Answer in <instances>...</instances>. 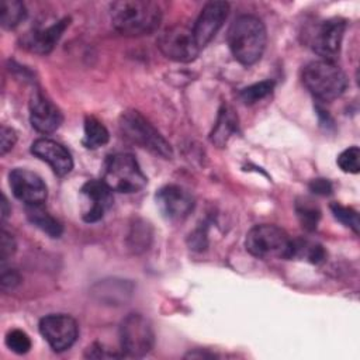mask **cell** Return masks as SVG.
<instances>
[{
  "mask_svg": "<svg viewBox=\"0 0 360 360\" xmlns=\"http://www.w3.org/2000/svg\"><path fill=\"white\" fill-rule=\"evenodd\" d=\"M6 345L11 352L25 354L31 349V339L24 330L13 329L6 335Z\"/></svg>",
  "mask_w": 360,
  "mask_h": 360,
  "instance_id": "obj_27",
  "label": "cell"
},
{
  "mask_svg": "<svg viewBox=\"0 0 360 360\" xmlns=\"http://www.w3.org/2000/svg\"><path fill=\"white\" fill-rule=\"evenodd\" d=\"M84 356L93 357V359H108V357H121L122 354H117L114 352H110L108 349H104L101 345L94 343L86 349Z\"/></svg>",
  "mask_w": 360,
  "mask_h": 360,
  "instance_id": "obj_32",
  "label": "cell"
},
{
  "mask_svg": "<svg viewBox=\"0 0 360 360\" xmlns=\"http://www.w3.org/2000/svg\"><path fill=\"white\" fill-rule=\"evenodd\" d=\"M338 166L345 173L356 174L360 169V150L357 146H350L345 149L336 159Z\"/></svg>",
  "mask_w": 360,
  "mask_h": 360,
  "instance_id": "obj_25",
  "label": "cell"
},
{
  "mask_svg": "<svg viewBox=\"0 0 360 360\" xmlns=\"http://www.w3.org/2000/svg\"><path fill=\"white\" fill-rule=\"evenodd\" d=\"M10 211H8V204H7V198L3 195V201H1V217H3V221L8 217Z\"/></svg>",
  "mask_w": 360,
  "mask_h": 360,
  "instance_id": "obj_34",
  "label": "cell"
},
{
  "mask_svg": "<svg viewBox=\"0 0 360 360\" xmlns=\"http://www.w3.org/2000/svg\"><path fill=\"white\" fill-rule=\"evenodd\" d=\"M346 30V21L342 18H329L322 21L311 35V48L323 60L335 62L340 53L342 39Z\"/></svg>",
  "mask_w": 360,
  "mask_h": 360,
  "instance_id": "obj_10",
  "label": "cell"
},
{
  "mask_svg": "<svg viewBox=\"0 0 360 360\" xmlns=\"http://www.w3.org/2000/svg\"><path fill=\"white\" fill-rule=\"evenodd\" d=\"M155 200L162 215L169 221L184 219L194 208L193 195L177 184H166L160 187Z\"/></svg>",
  "mask_w": 360,
  "mask_h": 360,
  "instance_id": "obj_11",
  "label": "cell"
},
{
  "mask_svg": "<svg viewBox=\"0 0 360 360\" xmlns=\"http://www.w3.org/2000/svg\"><path fill=\"white\" fill-rule=\"evenodd\" d=\"M111 24L127 37H141L153 32L162 20L160 6L149 0H120L110 6Z\"/></svg>",
  "mask_w": 360,
  "mask_h": 360,
  "instance_id": "obj_1",
  "label": "cell"
},
{
  "mask_svg": "<svg viewBox=\"0 0 360 360\" xmlns=\"http://www.w3.org/2000/svg\"><path fill=\"white\" fill-rule=\"evenodd\" d=\"M295 214L301 226L307 231H315L321 219V210L312 201L304 198L295 202Z\"/></svg>",
  "mask_w": 360,
  "mask_h": 360,
  "instance_id": "obj_23",
  "label": "cell"
},
{
  "mask_svg": "<svg viewBox=\"0 0 360 360\" xmlns=\"http://www.w3.org/2000/svg\"><path fill=\"white\" fill-rule=\"evenodd\" d=\"M325 249L321 243L297 238L292 239V259H305L312 264L322 263L325 260Z\"/></svg>",
  "mask_w": 360,
  "mask_h": 360,
  "instance_id": "obj_20",
  "label": "cell"
},
{
  "mask_svg": "<svg viewBox=\"0 0 360 360\" xmlns=\"http://www.w3.org/2000/svg\"><path fill=\"white\" fill-rule=\"evenodd\" d=\"M14 252H15V240L6 229H3L1 231V242H0V259H1V262H6Z\"/></svg>",
  "mask_w": 360,
  "mask_h": 360,
  "instance_id": "obj_30",
  "label": "cell"
},
{
  "mask_svg": "<svg viewBox=\"0 0 360 360\" xmlns=\"http://www.w3.org/2000/svg\"><path fill=\"white\" fill-rule=\"evenodd\" d=\"M0 13H1L0 22H1V27L6 30L15 28L27 17L25 6L18 0H3Z\"/></svg>",
  "mask_w": 360,
  "mask_h": 360,
  "instance_id": "obj_22",
  "label": "cell"
},
{
  "mask_svg": "<svg viewBox=\"0 0 360 360\" xmlns=\"http://www.w3.org/2000/svg\"><path fill=\"white\" fill-rule=\"evenodd\" d=\"M63 121L60 110L41 91L34 90L30 97V122L41 134L55 132Z\"/></svg>",
  "mask_w": 360,
  "mask_h": 360,
  "instance_id": "obj_14",
  "label": "cell"
},
{
  "mask_svg": "<svg viewBox=\"0 0 360 360\" xmlns=\"http://www.w3.org/2000/svg\"><path fill=\"white\" fill-rule=\"evenodd\" d=\"M1 288L4 290V291H7V290H14L18 284H20V281H21V276L18 274V271L17 270H14V269H4L3 271H1Z\"/></svg>",
  "mask_w": 360,
  "mask_h": 360,
  "instance_id": "obj_31",
  "label": "cell"
},
{
  "mask_svg": "<svg viewBox=\"0 0 360 360\" xmlns=\"http://www.w3.org/2000/svg\"><path fill=\"white\" fill-rule=\"evenodd\" d=\"M273 87H274V83L271 80H262V82L253 83L240 91V98L245 104L252 105L266 98L267 96H270L273 91Z\"/></svg>",
  "mask_w": 360,
  "mask_h": 360,
  "instance_id": "obj_24",
  "label": "cell"
},
{
  "mask_svg": "<svg viewBox=\"0 0 360 360\" xmlns=\"http://www.w3.org/2000/svg\"><path fill=\"white\" fill-rule=\"evenodd\" d=\"M228 13L229 4L226 1H210L202 7L193 27V34L200 49L210 44L211 39L217 35V32L224 25Z\"/></svg>",
  "mask_w": 360,
  "mask_h": 360,
  "instance_id": "obj_13",
  "label": "cell"
},
{
  "mask_svg": "<svg viewBox=\"0 0 360 360\" xmlns=\"http://www.w3.org/2000/svg\"><path fill=\"white\" fill-rule=\"evenodd\" d=\"M120 343L125 356L148 354L155 346V330L150 321L142 314H128L120 325Z\"/></svg>",
  "mask_w": 360,
  "mask_h": 360,
  "instance_id": "obj_7",
  "label": "cell"
},
{
  "mask_svg": "<svg viewBox=\"0 0 360 360\" xmlns=\"http://www.w3.org/2000/svg\"><path fill=\"white\" fill-rule=\"evenodd\" d=\"M69 22H70V18L65 17L48 25L46 28H34L28 31L21 37V46L38 55L49 53L60 39Z\"/></svg>",
  "mask_w": 360,
  "mask_h": 360,
  "instance_id": "obj_17",
  "label": "cell"
},
{
  "mask_svg": "<svg viewBox=\"0 0 360 360\" xmlns=\"http://www.w3.org/2000/svg\"><path fill=\"white\" fill-rule=\"evenodd\" d=\"M15 141H17L15 131L10 127L3 125L0 129V153H1V156H4L8 150L13 149V146L15 145Z\"/></svg>",
  "mask_w": 360,
  "mask_h": 360,
  "instance_id": "obj_28",
  "label": "cell"
},
{
  "mask_svg": "<svg viewBox=\"0 0 360 360\" xmlns=\"http://www.w3.org/2000/svg\"><path fill=\"white\" fill-rule=\"evenodd\" d=\"M307 90L319 101H332L342 96L347 87L345 72L330 60H312L301 73Z\"/></svg>",
  "mask_w": 360,
  "mask_h": 360,
  "instance_id": "obj_3",
  "label": "cell"
},
{
  "mask_svg": "<svg viewBox=\"0 0 360 360\" xmlns=\"http://www.w3.org/2000/svg\"><path fill=\"white\" fill-rule=\"evenodd\" d=\"M229 49L233 58L243 66L256 63L266 48L267 34L260 18L252 14L236 17L226 34Z\"/></svg>",
  "mask_w": 360,
  "mask_h": 360,
  "instance_id": "obj_2",
  "label": "cell"
},
{
  "mask_svg": "<svg viewBox=\"0 0 360 360\" xmlns=\"http://www.w3.org/2000/svg\"><path fill=\"white\" fill-rule=\"evenodd\" d=\"M120 131L129 142L149 150L150 153L172 159L173 149L166 138L136 110H127L120 115Z\"/></svg>",
  "mask_w": 360,
  "mask_h": 360,
  "instance_id": "obj_4",
  "label": "cell"
},
{
  "mask_svg": "<svg viewBox=\"0 0 360 360\" xmlns=\"http://www.w3.org/2000/svg\"><path fill=\"white\" fill-rule=\"evenodd\" d=\"M158 48L166 58L180 63L193 62L201 51L193 30L180 24L167 27L160 32L158 37Z\"/></svg>",
  "mask_w": 360,
  "mask_h": 360,
  "instance_id": "obj_8",
  "label": "cell"
},
{
  "mask_svg": "<svg viewBox=\"0 0 360 360\" xmlns=\"http://www.w3.org/2000/svg\"><path fill=\"white\" fill-rule=\"evenodd\" d=\"M103 181L112 191L129 194L141 191L146 186L148 179L134 155L114 153L104 162Z\"/></svg>",
  "mask_w": 360,
  "mask_h": 360,
  "instance_id": "obj_6",
  "label": "cell"
},
{
  "mask_svg": "<svg viewBox=\"0 0 360 360\" xmlns=\"http://www.w3.org/2000/svg\"><path fill=\"white\" fill-rule=\"evenodd\" d=\"M330 211L339 222H342L345 226L352 228L354 233L359 232V215L353 208L333 202L330 204Z\"/></svg>",
  "mask_w": 360,
  "mask_h": 360,
  "instance_id": "obj_26",
  "label": "cell"
},
{
  "mask_svg": "<svg viewBox=\"0 0 360 360\" xmlns=\"http://www.w3.org/2000/svg\"><path fill=\"white\" fill-rule=\"evenodd\" d=\"M8 184L15 198L27 205L44 204L48 195V188L44 180L28 169H14L8 174Z\"/></svg>",
  "mask_w": 360,
  "mask_h": 360,
  "instance_id": "obj_12",
  "label": "cell"
},
{
  "mask_svg": "<svg viewBox=\"0 0 360 360\" xmlns=\"http://www.w3.org/2000/svg\"><path fill=\"white\" fill-rule=\"evenodd\" d=\"M246 250L262 260L292 259V238L277 225L253 226L245 238Z\"/></svg>",
  "mask_w": 360,
  "mask_h": 360,
  "instance_id": "obj_5",
  "label": "cell"
},
{
  "mask_svg": "<svg viewBox=\"0 0 360 360\" xmlns=\"http://www.w3.org/2000/svg\"><path fill=\"white\" fill-rule=\"evenodd\" d=\"M39 332L53 352H65L73 346L79 335L75 318L66 314H49L39 321Z\"/></svg>",
  "mask_w": 360,
  "mask_h": 360,
  "instance_id": "obj_9",
  "label": "cell"
},
{
  "mask_svg": "<svg viewBox=\"0 0 360 360\" xmlns=\"http://www.w3.org/2000/svg\"><path fill=\"white\" fill-rule=\"evenodd\" d=\"M28 221L51 238H59L63 232V225L44 207V204H34L25 207Z\"/></svg>",
  "mask_w": 360,
  "mask_h": 360,
  "instance_id": "obj_18",
  "label": "cell"
},
{
  "mask_svg": "<svg viewBox=\"0 0 360 360\" xmlns=\"http://www.w3.org/2000/svg\"><path fill=\"white\" fill-rule=\"evenodd\" d=\"M139 225L141 224H136L129 235V238L134 240L131 245L134 249H138V248L145 249L148 246V240L150 239V235L148 233V226L145 228V226H139Z\"/></svg>",
  "mask_w": 360,
  "mask_h": 360,
  "instance_id": "obj_29",
  "label": "cell"
},
{
  "mask_svg": "<svg viewBox=\"0 0 360 360\" xmlns=\"http://www.w3.org/2000/svg\"><path fill=\"white\" fill-rule=\"evenodd\" d=\"M309 190L319 195H328L332 193V184L326 179H315L309 183Z\"/></svg>",
  "mask_w": 360,
  "mask_h": 360,
  "instance_id": "obj_33",
  "label": "cell"
},
{
  "mask_svg": "<svg viewBox=\"0 0 360 360\" xmlns=\"http://www.w3.org/2000/svg\"><path fill=\"white\" fill-rule=\"evenodd\" d=\"M110 139L108 129L94 117H86L83 145L87 149H97L104 146Z\"/></svg>",
  "mask_w": 360,
  "mask_h": 360,
  "instance_id": "obj_21",
  "label": "cell"
},
{
  "mask_svg": "<svg viewBox=\"0 0 360 360\" xmlns=\"http://www.w3.org/2000/svg\"><path fill=\"white\" fill-rule=\"evenodd\" d=\"M31 153L46 162L58 176H66L73 169V158L70 152L56 141L39 138L32 142Z\"/></svg>",
  "mask_w": 360,
  "mask_h": 360,
  "instance_id": "obj_16",
  "label": "cell"
},
{
  "mask_svg": "<svg viewBox=\"0 0 360 360\" xmlns=\"http://www.w3.org/2000/svg\"><path fill=\"white\" fill-rule=\"evenodd\" d=\"M80 193L84 198L83 219L86 222H97L112 205V190L103 180H89L86 181Z\"/></svg>",
  "mask_w": 360,
  "mask_h": 360,
  "instance_id": "obj_15",
  "label": "cell"
},
{
  "mask_svg": "<svg viewBox=\"0 0 360 360\" xmlns=\"http://www.w3.org/2000/svg\"><path fill=\"white\" fill-rule=\"evenodd\" d=\"M236 127H238V118L235 117L233 111L226 105L222 107V110L219 111L217 124L211 132V142H214L218 146H224L228 138L236 131Z\"/></svg>",
  "mask_w": 360,
  "mask_h": 360,
  "instance_id": "obj_19",
  "label": "cell"
}]
</instances>
